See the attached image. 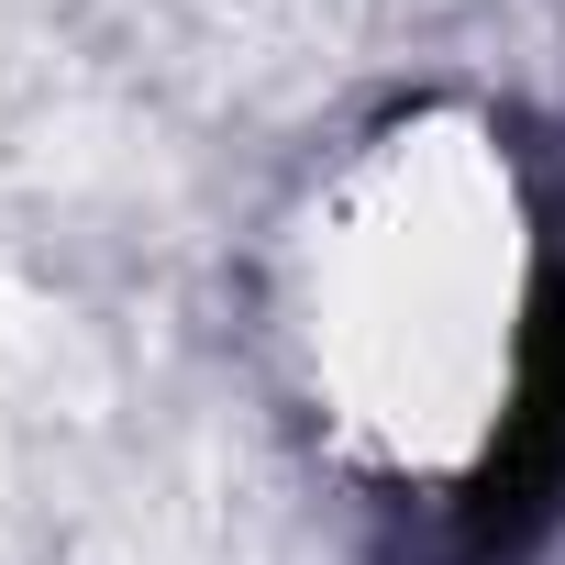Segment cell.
<instances>
[{
  "label": "cell",
  "mask_w": 565,
  "mask_h": 565,
  "mask_svg": "<svg viewBox=\"0 0 565 565\" xmlns=\"http://www.w3.org/2000/svg\"><path fill=\"white\" fill-rule=\"evenodd\" d=\"M554 521H565V200L543 211V244H532L510 411H499L477 477L455 488V510L433 521V543L399 565H532L554 543Z\"/></svg>",
  "instance_id": "6da1fadb"
}]
</instances>
